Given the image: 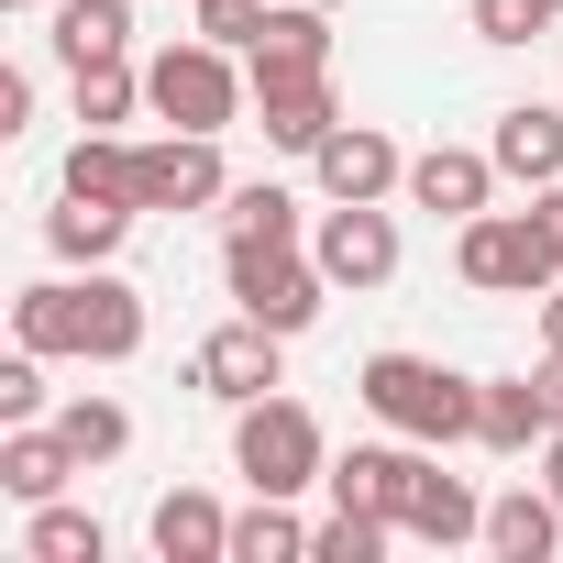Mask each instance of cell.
Masks as SVG:
<instances>
[{
    "label": "cell",
    "mask_w": 563,
    "mask_h": 563,
    "mask_svg": "<svg viewBox=\"0 0 563 563\" xmlns=\"http://www.w3.org/2000/svg\"><path fill=\"white\" fill-rule=\"evenodd\" d=\"M67 475H89L78 453H67V431L45 420H12V431H0V497H23V508H45V497H67Z\"/></svg>",
    "instance_id": "obj_16"
},
{
    "label": "cell",
    "mask_w": 563,
    "mask_h": 563,
    "mask_svg": "<svg viewBox=\"0 0 563 563\" xmlns=\"http://www.w3.org/2000/svg\"><path fill=\"white\" fill-rule=\"evenodd\" d=\"M276 354H288V332H265V321H221L199 354H188V387L199 398H221V409H243V398H276V387H288V376H276Z\"/></svg>",
    "instance_id": "obj_8"
},
{
    "label": "cell",
    "mask_w": 563,
    "mask_h": 563,
    "mask_svg": "<svg viewBox=\"0 0 563 563\" xmlns=\"http://www.w3.org/2000/svg\"><path fill=\"white\" fill-rule=\"evenodd\" d=\"M409 199L442 210V221H475V210H497V155H475V144H431V155H409Z\"/></svg>",
    "instance_id": "obj_12"
},
{
    "label": "cell",
    "mask_w": 563,
    "mask_h": 563,
    "mask_svg": "<svg viewBox=\"0 0 563 563\" xmlns=\"http://www.w3.org/2000/svg\"><path fill=\"white\" fill-rule=\"evenodd\" d=\"M232 177H221V133H166V144H133V210H221Z\"/></svg>",
    "instance_id": "obj_7"
},
{
    "label": "cell",
    "mask_w": 563,
    "mask_h": 563,
    "mask_svg": "<svg viewBox=\"0 0 563 563\" xmlns=\"http://www.w3.org/2000/svg\"><path fill=\"white\" fill-rule=\"evenodd\" d=\"M188 12H199L210 45H254V34H265V0H188Z\"/></svg>",
    "instance_id": "obj_32"
},
{
    "label": "cell",
    "mask_w": 563,
    "mask_h": 563,
    "mask_svg": "<svg viewBox=\"0 0 563 563\" xmlns=\"http://www.w3.org/2000/svg\"><path fill=\"white\" fill-rule=\"evenodd\" d=\"M221 276H232V310L243 321H265V332H310L321 321V299H332V276H321V254H299V243H221Z\"/></svg>",
    "instance_id": "obj_5"
},
{
    "label": "cell",
    "mask_w": 563,
    "mask_h": 563,
    "mask_svg": "<svg viewBox=\"0 0 563 563\" xmlns=\"http://www.w3.org/2000/svg\"><path fill=\"white\" fill-rule=\"evenodd\" d=\"M541 210H552V232H563V188H541Z\"/></svg>",
    "instance_id": "obj_37"
},
{
    "label": "cell",
    "mask_w": 563,
    "mask_h": 563,
    "mask_svg": "<svg viewBox=\"0 0 563 563\" xmlns=\"http://www.w3.org/2000/svg\"><path fill=\"white\" fill-rule=\"evenodd\" d=\"M541 354H563V276L541 288Z\"/></svg>",
    "instance_id": "obj_34"
},
{
    "label": "cell",
    "mask_w": 563,
    "mask_h": 563,
    "mask_svg": "<svg viewBox=\"0 0 563 563\" xmlns=\"http://www.w3.org/2000/svg\"><path fill=\"white\" fill-rule=\"evenodd\" d=\"M541 23H563V0H475V45H530Z\"/></svg>",
    "instance_id": "obj_30"
},
{
    "label": "cell",
    "mask_w": 563,
    "mask_h": 563,
    "mask_svg": "<svg viewBox=\"0 0 563 563\" xmlns=\"http://www.w3.org/2000/svg\"><path fill=\"white\" fill-rule=\"evenodd\" d=\"M144 541H155L166 563H232V519H221V497H199V486H166L155 519H144Z\"/></svg>",
    "instance_id": "obj_18"
},
{
    "label": "cell",
    "mask_w": 563,
    "mask_h": 563,
    "mask_svg": "<svg viewBox=\"0 0 563 563\" xmlns=\"http://www.w3.org/2000/svg\"><path fill=\"white\" fill-rule=\"evenodd\" d=\"M243 56H254V89H265V78H321V67H332V12H321V0L265 12V34H254Z\"/></svg>",
    "instance_id": "obj_20"
},
{
    "label": "cell",
    "mask_w": 563,
    "mask_h": 563,
    "mask_svg": "<svg viewBox=\"0 0 563 563\" xmlns=\"http://www.w3.org/2000/svg\"><path fill=\"white\" fill-rule=\"evenodd\" d=\"M254 111H265V144H276V155H321L332 122H343V111H332V67H321V78H265Z\"/></svg>",
    "instance_id": "obj_15"
},
{
    "label": "cell",
    "mask_w": 563,
    "mask_h": 563,
    "mask_svg": "<svg viewBox=\"0 0 563 563\" xmlns=\"http://www.w3.org/2000/svg\"><path fill=\"white\" fill-rule=\"evenodd\" d=\"M232 563H310V519H299L288 497H254V508L232 519Z\"/></svg>",
    "instance_id": "obj_23"
},
{
    "label": "cell",
    "mask_w": 563,
    "mask_h": 563,
    "mask_svg": "<svg viewBox=\"0 0 563 563\" xmlns=\"http://www.w3.org/2000/svg\"><path fill=\"white\" fill-rule=\"evenodd\" d=\"M144 100L166 111V133H232V111H243V78H232V45H166L155 67H144Z\"/></svg>",
    "instance_id": "obj_6"
},
{
    "label": "cell",
    "mask_w": 563,
    "mask_h": 563,
    "mask_svg": "<svg viewBox=\"0 0 563 563\" xmlns=\"http://www.w3.org/2000/svg\"><path fill=\"white\" fill-rule=\"evenodd\" d=\"M67 188L78 199H133V144L122 133H78L67 144Z\"/></svg>",
    "instance_id": "obj_28"
},
{
    "label": "cell",
    "mask_w": 563,
    "mask_h": 563,
    "mask_svg": "<svg viewBox=\"0 0 563 563\" xmlns=\"http://www.w3.org/2000/svg\"><path fill=\"white\" fill-rule=\"evenodd\" d=\"M12 332L34 354H89V365H133L144 354V299L122 288V276H45V288L12 299Z\"/></svg>",
    "instance_id": "obj_1"
},
{
    "label": "cell",
    "mask_w": 563,
    "mask_h": 563,
    "mask_svg": "<svg viewBox=\"0 0 563 563\" xmlns=\"http://www.w3.org/2000/svg\"><path fill=\"white\" fill-rule=\"evenodd\" d=\"M486 155H497V177H519V188H563V111L508 100L497 133H486Z\"/></svg>",
    "instance_id": "obj_14"
},
{
    "label": "cell",
    "mask_w": 563,
    "mask_h": 563,
    "mask_svg": "<svg viewBox=\"0 0 563 563\" xmlns=\"http://www.w3.org/2000/svg\"><path fill=\"white\" fill-rule=\"evenodd\" d=\"M56 431H67L78 464H122V453H133V409H122V398H67Z\"/></svg>",
    "instance_id": "obj_25"
},
{
    "label": "cell",
    "mask_w": 563,
    "mask_h": 563,
    "mask_svg": "<svg viewBox=\"0 0 563 563\" xmlns=\"http://www.w3.org/2000/svg\"><path fill=\"white\" fill-rule=\"evenodd\" d=\"M541 486H552V497H563V431H552V442H541Z\"/></svg>",
    "instance_id": "obj_36"
},
{
    "label": "cell",
    "mask_w": 563,
    "mask_h": 563,
    "mask_svg": "<svg viewBox=\"0 0 563 563\" xmlns=\"http://www.w3.org/2000/svg\"><path fill=\"white\" fill-rule=\"evenodd\" d=\"M486 552H497V563H552V552H563V497H552V486L486 497Z\"/></svg>",
    "instance_id": "obj_19"
},
{
    "label": "cell",
    "mask_w": 563,
    "mask_h": 563,
    "mask_svg": "<svg viewBox=\"0 0 563 563\" xmlns=\"http://www.w3.org/2000/svg\"><path fill=\"white\" fill-rule=\"evenodd\" d=\"M475 442H486V453H541V442H552L541 376H475Z\"/></svg>",
    "instance_id": "obj_17"
},
{
    "label": "cell",
    "mask_w": 563,
    "mask_h": 563,
    "mask_svg": "<svg viewBox=\"0 0 563 563\" xmlns=\"http://www.w3.org/2000/svg\"><path fill=\"white\" fill-rule=\"evenodd\" d=\"M453 265H464V288H486V299H541L563 276V232H552V210H475L453 232Z\"/></svg>",
    "instance_id": "obj_3"
},
{
    "label": "cell",
    "mask_w": 563,
    "mask_h": 563,
    "mask_svg": "<svg viewBox=\"0 0 563 563\" xmlns=\"http://www.w3.org/2000/svg\"><path fill=\"white\" fill-rule=\"evenodd\" d=\"M398 541V519H376V508H332L321 530H310V563H376Z\"/></svg>",
    "instance_id": "obj_29"
},
{
    "label": "cell",
    "mask_w": 563,
    "mask_h": 563,
    "mask_svg": "<svg viewBox=\"0 0 563 563\" xmlns=\"http://www.w3.org/2000/svg\"><path fill=\"white\" fill-rule=\"evenodd\" d=\"M354 398H365V409H376L387 431L431 442V453L475 442V376H453V365H431V354H365Z\"/></svg>",
    "instance_id": "obj_2"
},
{
    "label": "cell",
    "mask_w": 563,
    "mask_h": 563,
    "mask_svg": "<svg viewBox=\"0 0 563 563\" xmlns=\"http://www.w3.org/2000/svg\"><path fill=\"white\" fill-rule=\"evenodd\" d=\"M0 420H45V354H34V343L0 365Z\"/></svg>",
    "instance_id": "obj_31"
},
{
    "label": "cell",
    "mask_w": 563,
    "mask_h": 563,
    "mask_svg": "<svg viewBox=\"0 0 563 563\" xmlns=\"http://www.w3.org/2000/svg\"><path fill=\"white\" fill-rule=\"evenodd\" d=\"M420 453H431V442H409V431H398V442H354V453H332L321 486H332V508H376V519H398L409 486H420Z\"/></svg>",
    "instance_id": "obj_10"
},
{
    "label": "cell",
    "mask_w": 563,
    "mask_h": 563,
    "mask_svg": "<svg viewBox=\"0 0 563 563\" xmlns=\"http://www.w3.org/2000/svg\"><path fill=\"white\" fill-rule=\"evenodd\" d=\"M23 122H34V78H23V67H0V133H23Z\"/></svg>",
    "instance_id": "obj_33"
},
{
    "label": "cell",
    "mask_w": 563,
    "mask_h": 563,
    "mask_svg": "<svg viewBox=\"0 0 563 563\" xmlns=\"http://www.w3.org/2000/svg\"><path fill=\"white\" fill-rule=\"evenodd\" d=\"M310 254H321V276H332V288H387V276H398V221L376 210V199H332L321 210V232H310Z\"/></svg>",
    "instance_id": "obj_9"
},
{
    "label": "cell",
    "mask_w": 563,
    "mask_h": 563,
    "mask_svg": "<svg viewBox=\"0 0 563 563\" xmlns=\"http://www.w3.org/2000/svg\"><path fill=\"white\" fill-rule=\"evenodd\" d=\"M221 243H299V199L276 188V177L232 188V199H221Z\"/></svg>",
    "instance_id": "obj_24"
},
{
    "label": "cell",
    "mask_w": 563,
    "mask_h": 563,
    "mask_svg": "<svg viewBox=\"0 0 563 563\" xmlns=\"http://www.w3.org/2000/svg\"><path fill=\"white\" fill-rule=\"evenodd\" d=\"M56 56H67V78L100 56H133V0H56Z\"/></svg>",
    "instance_id": "obj_22"
},
{
    "label": "cell",
    "mask_w": 563,
    "mask_h": 563,
    "mask_svg": "<svg viewBox=\"0 0 563 563\" xmlns=\"http://www.w3.org/2000/svg\"><path fill=\"white\" fill-rule=\"evenodd\" d=\"M12 12H56V0H12Z\"/></svg>",
    "instance_id": "obj_38"
},
{
    "label": "cell",
    "mask_w": 563,
    "mask_h": 563,
    "mask_svg": "<svg viewBox=\"0 0 563 563\" xmlns=\"http://www.w3.org/2000/svg\"><path fill=\"white\" fill-rule=\"evenodd\" d=\"M541 409H552V431H563V354H541Z\"/></svg>",
    "instance_id": "obj_35"
},
{
    "label": "cell",
    "mask_w": 563,
    "mask_h": 563,
    "mask_svg": "<svg viewBox=\"0 0 563 563\" xmlns=\"http://www.w3.org/2000/svg\"><path fill=\"white\" fill-rule=\"evenodd\" d=\"M398 530H409V541H431V552H453V541H486V497H475L464 475H442V464L420 453V486H409Z\"/></svg>",
    "instance_id": "obj_13"
},
{
    "label": "cell",
    "mask_w": 563,
    "mask_h": 563,
    "mask_svg": "<svg viewBox=\"0 0 563 563\" xmlns=\"http://www.w3.org/2000/svg\"><path fill=\"white\" fill-rule=\"evenodd\" d=\"M23 552H34V563H100V552H111V530H100L89 508L45 497V508H34V530H23Z\"/></svg>",
    "instance_id": "obj_26"
},
{
    "label": "cell",
    "mask_w": 563,
    "mask_h": 563,
    "mask_svg": "<svg viewBox=\"0 0 563 563\" xmlns=\"http://www.w3.org/2000/svg\"><path fill=\"white\" fill-rule=\"evenodd\" d=\"M232 475L254 497H299V486L332 475V442H321V420L299 398H243L232 409Z\"/></svg>",
    "instance_id": "obj_4"
},
{
    "label": "cell",
    "mask_w": 563,
    "mask_h": 563,
    "mask_svg": "<svg viewBox=\"0 0 563 563\" xmlns=\"http://www.w3.org/2000/svg\"><path fill=\"white\" fill-rule=\"evenodd\" d=\"M310 177H321V199H387V188H409V155L376 122H332V144L310 155Z\"/></svg>",
    "instance_id": "obj_11"
},
{
    "label": "cell",
    "mask_w": 563,
    "mask_h": 563,
    "mask_svg": "<svg viewBox=\"0 0 563 563\" xmlns=\"http://www.w3.org/2000/svg\"><path fill=\"white\" fill-rule=\"evenodd\" d=\"M133 221H144V210H133V199H78V188H67V199H56V210H45V243H56V254H67V265H111V254H122V232H133Z\"/></svg>",
    "instance_id": "obj_21"
},
{
    "label": "cell",
    "mask_w": 563,
    "mask_h": 563,
    "mask_svg": "<svg viewBox=\"0 0 563 563\" xmlns=\"http://www.w3.org/2000/svg\"><path fill=\"white\" fill-rule=\"evenodd\" d=\"M133 100H144V67H133V56H100V67H78V122H89V133L133 122Z\"/></svg>",
    "instance_id": "obj_27"
}]
</instances>
